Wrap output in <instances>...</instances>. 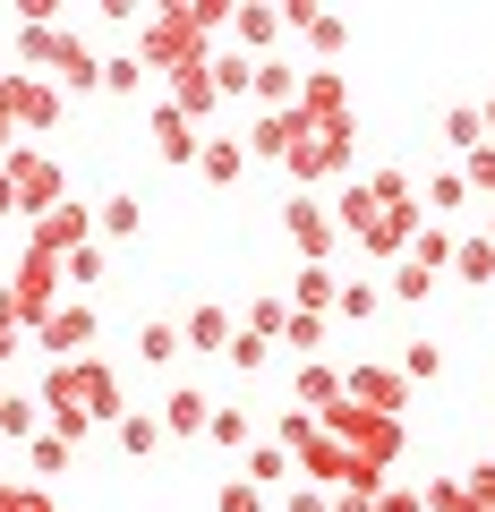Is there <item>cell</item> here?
Instances as JSON below:
<instances>
[{"instance_id":"cell-5","label":"cell","mask_w":495,"mask_h":512,"mask_svg":"<svg viewBox=\"0 0 495 512\" xmlns=\"http://www.w3.org/2000/svg\"><path fill=\"white\" fill-rule=\"evenodd\" d=\"M43 350H52V359H86L94 350V299H69V308L43 325Z\"/></svg>"},{"instance_id":"cell-28","label":"cell","mask_w":495,"mask_h":512,"mask_svg":"<svg viewBox=\"0 0 495 512\" xmlns=\"http://www.w3.org/2000/svg\"><path fill=\"white\" fill-rule=\"evenodd\" d=\"M0 436H26V444H35V402H26V393H0Z\"/></svg>"},{"instance_id":"cell-24","label":"cell","mask_w":495,"mask_h":512,"mask_svg":"<svg viewBox=\"0 0 495 512\" xmlns=\"http://www.w3.org/2000/svg\"><path fill=\"white\" fill-rule=\"evenodd\" d=\"M137 222H146V214H137V197H103V214H94V239H129Z\"/></svg>"},{"instance_id":"cell-17","label":"cell","mask_w":495,"mask_h":512,"mask_svg":"<svg viewBox=\"0 0 495 512\" xmlns=\"http://www.w3.org/2000/svg\"><path fill=\"white\" fill-rule=\"evenodd\" d=\"M444 146H461V154L487 146V120H478V103H453V111H444Z\"/></svg>"},{"instance_id":"cell-12","label":"cell","mask_w":495,"mask_h":512,"mask_svg":"<svg viewBox=\"0 0 495 512\" xmlns=\"http://www.w3.org/2000/svg\"><path fill=\"white\" fill-rule=\"evenodd\" d=\"M214 103H222V94H214V60H205V69H180V77H171V111H188V120H205Z\"/></svg>"},{"instance_id":"cell-37","label":"cell","mask_w":495,"mask_h":512,"mask_svg":"<svg viewBox=\"0 0 495 512\" xmlns=\"http://www.w3.org/2000/svg\"><path fill=\"white\" fill-rule=\"evenodd\" d=\"M282 470H291V453H282V444H257V461H248V478H257V487H274Z\"/></svg>"},{"instance_id":"cell-23","label":"cell","mask_w":495,"mask_h":512,"mask_svg":"<svg viewBox=\"0 0 495 512\" xmlns=\"http://www.w3.org/2000/svg\"><path fill=\"white\" fill-rule=\"evenodd\" d=\"M419 197L436 205V222H444V214H461V205H470V180H461V171H436V180H427Z\"/></svg>"},{"instance_id":"cell-46","label":"cell","mask_w":495,"mask_h":512,"mask_svg":"<svg viewBox=\"0 0 495 512\" xmlns=\"http://www.w3.org/2000/svg\"><path fill=\"white\" fill-rule=\"evenodd\" d=\"M478 120H487V128H495V86H487V103H478Z\"/></svg>"},{"instance_id":"cell-42","label":"cell","mask_w":495,"mask_h":512,"mask_svg":"<svg viewBox=\"0 0 495 512\" xmlns=\"http://www.w3.org/2000/svg\"><path fill=\"white\" fill-rule=\"evenodd\" d=\"M333 512H376V487H342V495H333Z\"/></svg>"},{"instance_id":"cell-39","label":"cell","mask_w":495,"mask_h":512,"mask_svg":"<svg viewBox=\"0 0 495 512\" xmlns=\"http://www.w3.org/2000/svg\"><path fill=\"white\" fill-rule=\"evenodd\" d=\"M231 367H265V342H257V333H248V325L231 333Z\"/></svg>"},{"instance_id":"cell-11","label":"cell","mask_w":495,"mask_h":512,"mask_svg":"<svg viewBox=\"0 0 495 512\" xmlns=\"http://www.w3.org/2000/svg\"><path fill=\"white\" fill-rule=\"evenodd\" d=\"M299 77L308 69H291V60H257V103L265 111H299Z\"/></svg>"},{"instance_id":"cell-31","label":"cell","mask_w":495,"mask_h":512,"mask_svg":"<svg viewBox=\"0 0 495 512\" xmlns=\"http://www.w3.org/2000/svg\"><path fill=\"white\" fill-rule=\"evenodd\" d=\"M0 512H60L43 487H18V478H0Z\"/></svg>"},{"instance_id":"cell-4","label":"cell","mask_w":495,"mask_h":512,"mask_svg":"<svg viewBox=\"0 0 495 512\" xmlns=\"http://www.w3.org/2000/svg\"><path fill=\"white\" fill-rule=\"evenodd\" d=\"M0 171H9V188H18V205H35V214H52V205H60V163H52V154L18 146Z\"/></svg>"},{"instance_id":"cell-40","label":"cell","mask_w":495,"mask_h":512,"mask_svg":"<svg viewBox=\"0 0 495 512\" xmlns=\"http://www.w3.org/2000/svg\"><path fill=\"white\" fill-rule=\"evenodd\" d=\"M376 512H427V495H410V487H376Z\"/></svg>"},{"instance_id":"cell-33","label":"cell","mask_w":495,"mask_h":512,"mask_svg":"<svg viewBox=\"0 0 495 512\" xmlns=\"http://www.w3.org/2000/svg\"><path fill=\"white\" fill-rule=\"evenodd\" d=\"M214 512H265V487L257 478H231V487L214 495Z\"/></svg>"},{"instance_id":"cell-14","label":"cell","mask_w":495,"mask_h":512,"mask_svg":"<svg viewBox=\"0 0 495 512\" xmlns=\"http://www.w3.org/2000/svg\"><path fill=\"white\" fill-rule=\"evenodd\" d=\"M180 350H188V333L171 325V316H146V325H137V359H146V367H171Z\"/></svg>"},{"instance_id":"cell-38","label":"cell","mask_w":495,"mask_h":512,"mask_svg":"<svg viewBox=\"0 0 495 512\" xmlns=\"http://www.w3.org/2000/svg\"><path fill=\"white\" fill-rule=\"evenodd\" d=\"M299 35H308L316 52H342V43H350V35H342V18H308V26H299Z\"/></svg>"},{"instance_id":"cell-43","label":"cell","mask_w":495,"mask_h":512,"mask_svg":"<svg viewBox=\"0 0 495 512\" xmlns=\"http://www.w3.org/2000/svg\"><path fill=\"white\" fill-rule=\"evenodd\" d=\"M18 154V120H9V103H0V163Z\"/></svg>"},{"instance_id":"cell-3","label":"cell","mask_w":495,"mask_h":512,"mask_svg":"<svg viewBox=\"0 0 495 512\" xmlns=\"http://www.w3.org/2000/svg\"><path fill=\"white\" fill-rule=\"evenodd\" d=\"M342 402H359V410H376V419H402L410 410V376H393V367H350L342 376Z\"/></svg>"},{"instance_id":"cell-9","label":"cell","mask_w":495,"mask_h":512,"mask_svg":"<svg viewBox=\"0 0 495 512\" xmlns=\"http://www.w3.org/2000/svg\"><path fill=\"white\" fill-rule=\"evenodd\" d=\"M197 120H188V111H171V103H154V154H163V163H197Z\"/></svg>"},{"instance_id":"cell-32","label":"cell","mask_w":495,"mask_h":512,"mask_svg":"<svg viewBox=\"0 0 495 512\" xmlns=\"http://www.w3.org/2000/svg\"><path fill=\"white\" fill-rule=\"evenodd\" d=\"M26 461H35L43 478H60V470H69V436H35V444H26Z\"/></svg>"},{"instance_id":"cell-45","label":"cell","mask_w":495,"mask_h":512,"mask_svg":"<svg viewBox=\"0 0 495 512\" xmlns=\"http://www.w3.org/2000/svg\"><path fill=\"white\" fill-rule=\"evenodd\" d=\"M9 350H18V325H9V316H0V359H9Z\"/></svg>"},{"instance_id":"cell-13","label":"cell","mask_w":495,"mask_h":512,"mask_svg":"<svg viewBox=\"0 0 495 512\" xmlns=\"http://www.w3.org/2000/svg\"><path fill=\"white\" fill-rule=\"evenodd\" d=\"M197 171H205L214 188H231L239 171H248V146H239V137H205V146H197Z\"/></svg>"},{"instance_id":"cell-34","label":"cell","mask_w":495,"mask_h":512,"mask_svg":"<svg viewBox=\"0 0 495 512\" xmlns=\"http://www.w3.org/2000/svg\"><path fill=\"white\" fill-rule=\"evenodd\" d=\"M402 376H410V384H419V376H444V350H436V342H410V350H402Z\"/></svg>"},{"instance_id":"cell-41","label":"cell","mask_w":495,"mask_h":512,"mask_svg":"<svg viewBox=\"0 0 495 512\" xmlns=\"http://www.w3.org/2000/svg\"><path fill=\"white\" fill-rule=\"evenodd\" d=\"M282 512H333V495L325 487H291V504H282Z\"/></svg>"},{"instance_id":"cell-27","label":"cell","mask_w":495,"mask_h":512,"mask_svg":"<svg viewBox=\"0 0 495 512\" xmlns=\"http://www.w3.org/2000/svg\"><path fill=\"white\" fill-rule=\"evenodd\" d=\"M137 86H146V60H137V52H111L103 60V94H137Z\"/></svg>"},{"instance_id":"cell-7","label":"cell","mask_w":495,"mask_h":512,"mask_svg":"<svg viewBox=\"0 0 495 512\" xmlns=\"http://www.w3.org/2000/svg\"><path fill=\"white\" fill-rule=\"evenodd\" d=\"M282 222H291V239L308 248V265H325V256H333V239H342V222H333L325 205H308V197H291V214H282Z\"/></svg>"},{"instance_id":"cell-2","label":"cell","mask_w":495,"mask_h":512,"mask_svg":"<svg viewBox=\"0 0 495 512\" xmlns=\"http://www.w3.org/2000/svg\"><path fill=\"white\" fill-rule=\"evenodd\" d=\"M0 103H9V120H18V137H26V128H52L69 94H60L52 77H35V69H9L0 77Z\"/></svg>"},{"instance_id":"cell-36","label":"cell","mask_w":495,"mask_h":512,"mask_svg":"<svg viewBox=\"0 0 495 512\" xmlns=\"http://www.w3.org/2000/svg\"><path fill=\"white\" fill-rule=\"evenodd\" d=\"M376 299H385L376 282H342V299H333V308H342V316H376Z\"/></svg>"},{"instance_id":"cell-20","label":"cell","mask_w":495,"mask_h":512,"mask_svg":"<svg viewBox=\"0 0 495 512\" xmlns=\"http://www.w3.org/2000/svg\"><path fill=\"white\" fill-rule=\"evenodd\" d=\"M410 256H419L427 274H444V265H453V231H444V222H419V239H410Z\"/></svg>"},{"instance_id":"cell-29","label":"cell","mask_w":495,"mask_h":512,"mask_svg":"<svg viewBox=\"0 0 495 512\" xmlns=\"http://www.w3.org/2000/svg\"><path fill=\"white\" fill-rule=\"evenodd\" d=\"M231 26H239V43H274V35H282L274 9H231Z\"/></svg>"},{"instance_id":"cell-19","label":"cell","mask_w":495,"mask_h":512,"mask_svg":"<svg viewBox=\"0 0 495 512\" xmlns=\"http://www.w3.org/2000/svg\"><path fill=\"white\" fill-rule=\"evenodd\" d=\"M299 402H308L316 419H325V410L342 402V376H333V367H299Z\"/></svg>"},{"instance_id":"cell-8","label":"cell","mask_w":495,"mask_h":512,"mask_svg":"<svg viewBox=\"0 0 495 512\" xmlns=\"http://www.w3.org/2000/svg\"><path fill=\"white\" fill-rule=\"evenodd\" d=\"M188 350H205V359H231V333H239V316L231 308H214V299H205V308H188Z\"/></svg>"},{"instance_id":"cell-26","label":"cell","mask_w":495,"mask_h":512,"mask_svg":"<svg viewBox=\"0 0 495 512\" xmlns=\"http://www.w3.org/2000/svg\"><path fill=\"white\" fill-rule=\"evenodd\" d=\"M205 436H214L222 453H239V444L257 436V427H248V410H231V402H214V427H205Z\"/></svg>"},{"instance_id":"cell-15","label":"cell","mask_w":495,"mask_h":512,"mask_svg":"<svg viewBox=\"0 0 495 512\" xmlns=\"http://www.w3.org/2000/svg\"><path fill=\"white\" fill-rule=\"evenodd\" d=\"M60 274H69L77 291H94V282L111 274V248H103V239H86V248H69V256H60Z\"/></svg>"},{"instance_id":"cell-22","label":"cell","mask_w":495,"mask_h":512,"mask_svg":"<svg viewBox=\"0 0 495 512\" xmlns=\"http://www.w3.org/2000/svg\"><path fill=\"white\" fill-rule=\"evenodd\" d=\"M214 94H257V60H239V52H214Z\"/></svg>"},{"instance_id":"cell-25","label":"cell","mask_w":495,"mask_h":512,"mask_svg":"<svg viewBox=\"0 0 495 512\" xmlns=\"http://www.w3.org/2000/svg\"><path fill=\"white\" fill-rule=\"evenodd\" d=\"M427 291H436V274H427L419 256H402V265H393V299H402V308H419Z\"/></svg>"},{"instance_id":"cell-1","label":"cell","mask_w":495,"mask_h":512,"mask_svg":"<svg viewBox=\"0 0 495 512\" xmlns=\"http://www.w3.org/2000/svg\"><path fill=\"white\" fill-rule=\"evenodd\" d=\"M43 410H52L60 436H94V427H120L129 410H120V376H111L103 359H52V376H43Z\"/></svg>"},{"instance_id":"cell-35","label":"cell","mask_w":495,"mask_h":512,"mask_svg":"<svg viewBox=\"0 0 495 512\" xmlns=\"http://www.w3.org/2000/svg\"><path fill=\"white\" fill-rule=\"evenodd\" d=\"M461 180H470V197H495V146H478L470 163H461Z\"/></svg>"},{"instance_id":"cell-6","label":"cell","mask_w":495,"mask_h":512,"mask_svg":"<svg viewBox=\"0 0 495 512\" xmlns=\"http://www.w3.org/2000/svg\"><path fill=\"white\" fill-rule=\"evenodd\" d=\"M86 239H94V214H86V205H52V214L35 222V248H43V256H69V248H86Z\"/></svg>"},{"instance_id":"cell-44","label":"cell","mask_w":495,"mask_h":512,"mask_svg":"<svg viewBox=\"0 0 495 512\" xmlns=\"http://www.w3.org/2000/svg\"><path fill=\"white\" fill-rule=\"evenodd\" d=\"M0 214H18V188H9V171H0Z\"/></svg>"},{"instance_id":"cell-18","label":"cell","mask_w":495,"mask_h":512,"mask_svg":"<svg viewBox=\"0 0 495 512\" xmlns=\"http://www.w3.org/2000/svg\"><path fill=\"white\" fill-rule=\"evenodd\" d=\"M453 274H461V282H495V239H487V231L453 248Z\"/></svg>"},{"instance_id":"cell-16","label":"cell","mask_w":495,"mask_h":512,"mask_svg":"<svg viewBox=\"0 0 495 512\" xmlns=\"http://www.w3.org/2000/svg\"><path fill=\"white\" fill-rule=\"evenodd\" d=\"M120 453H129V461L163 453V419H154V410H129V419H120Z\"/></svg>"},{"instance_id":"cell-10","label":"cell","mask_w":495,"mask_h":512,"mask_svg":"<svg viewBox=\"0 0 495 512\" xmlns=\"http://www.w3.org/2000/svg\"><path fill=\"white\" fill-rule=\"evenodd\" d=\"M205 427H214V402H205L197 384H180L163 402V436H205Z\"/></svg>"},{"instance_id":"cell-30","label":"cell","mask_w":495,"mask_h":512,"mask_svg":"<svg viewBox=\"0 0 495 512\" xmlns=\"http://www.w3.org/2000/svg\"><path fill=\"white\" fill-rule=\"evenodd\" d=\"M282 342H291L299 359H308V350L325 342V316H308V308H291V325H282Z\"/></svg>"},{"instance_id":"cell-21","label":"cell","mask_w":495,"mask_h":512,"mask_svg":"<svg viewBox=\"0 0 495 512\" xmlns=\"http://www.w3.org/2000/svg\"><path fill=\"white\" fill-rule=\"evenodd\" d=\"M333 299H342V282H333V265H308V274H299V308H308V316H325Z\"/></svg>"}]
</instances>
